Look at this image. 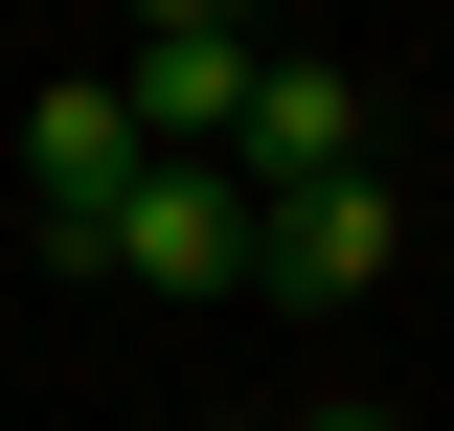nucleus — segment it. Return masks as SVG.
<instances>
[{
  "label": "nucleus",
  "mask_w": 454,
  "mask_h": 431,
  "mask_svg": "<svg viewBox=\"0 0 454 431\" xmlns=\"http://www.w3.org/2000/svg\"><path fill=\"white\" fill-rule=\"evenodd\" d=\"M182 23H250V0H137V46H182Z\"/></svg>",
  "instance_id": "nucleus-6"
},
{
  "label": "nucleus",
  "mask_w": 454,
  "mask_h": 431,
  "mask_svg": "<svg viewBox=\"0 0 454 431\" xmlns=\"http://www.w3.org/2000/svg\"><path fill=\"white\" fill-rule=\"evenodd\" d=\"M46 250L68 272H137V295H250V182L227 160H137L114 205H68Z\"/></svg>",
  "instance_id": "nucleus-1"
},
{
  "label": "nucleus",
  "mask_w": 454,
  "mask_h": 431,
  "mask_svg": "<svg viewBox=\"0 0 454 431\" xmlns=\"http://www.w3.org/2000/svg\"><path fill=\"white\" fill-rule=\"evenodd\" d=\"M227 182H250V205H273V182H364V91H340V68H250Z\"/></svg>",
  "instance_id": "nucleus-3"
},
{
  "label": "nucleus",
  "mask_w": 454,
  "mask_h": 431,
  "mask_svg": "<svg viewBox=\"0 0 454 431\" xmlns=\"http://www.w3.org/2000/svg\"><path fill=\"white\" fill-rule=\"evenodd\" d=\"M250 68H273L250 23H182V46H137V91H114V114H137V160H227V114H250Z\"/></svg>",
  "instance_id": "nucleus-4"
},
{
  "label": "nucleus",
  "mask_w": 454,
  "mask_h": 431,
  "mask_svg": "<svg viewBox=\"0 0 454 431\" xmlns=\"http://www.w3.org/2000/svg\"><path fill=\"white\" fill-rule=\"evenodd\" d=\"M387 272H409V205H387V182H273V205H250V295H295V318L387 295Z\"/></svg>",
  "instance_id": "nucleus-2"
},
{
  "label": "nucleus",
  "mask_w": 454,
  "mask_h": 431,
  "mask_svg": "<svg viewBox=\"0 0 454 431\" xmlns=\"http://www.w3.org/2000/svg\"><path fill=\"white\" fill-rule=\"evenodd\" d=\"M23 182H46V227H68V205H114V182H137V114H114L91 68H68V91L23 114Z\"/></svg>",
  "instance_id": "nucleus-5"
},
{
  "label": "nucleus",
  "mask_w": 454,
  "mask_h": 431,
  "mask_svg": "<svg viewBox=\"0 0 454 431\" xmlns=\"http://www.w3.org/2000/svg\"><path fill=\"white\" fill-rule=\"evenodd\" d=\"M273 431H387V409H273Z\"/></svg>",
  "instance_id": "nucleus-7"
}]
</instances>
